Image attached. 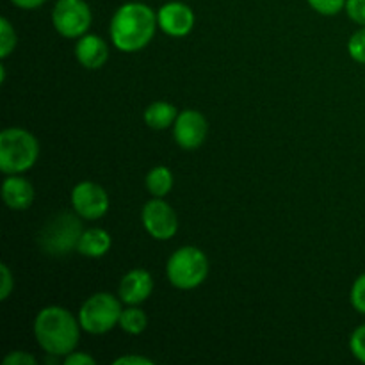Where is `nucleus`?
Segmentation results:
<instances>
[{
	"label": "nucleus",
	"instance_id": "1",
	"mask_svg": "<svg viewBox=\"0 0 365 365\" xmlns=\"http://www.w3.org/2000/svg\"><path fill=\"white\" fill-rule=\"evenodd\" d=\"M157 13L143 2H127L116 9L110 20V39L120 52H139L155 36Z\"/></svg>",
	"mask_w": 365,
	"mask_h": 365
},
{
	"label": "nucleus",
	"instance_id": "2",
	"mask_svg": "<svg viewBox=\"0 0 365 365\" xmlns=\"http://www.w3.org/2000/svg\"><path fill=\"white\" fill-rule=\"evenodd\" d=\"M78 317L59 305L45 307L34 319V337L39 348L52 356H66L75 351L81 339Z\"/></svg>",
	"mask_w": 365,
	"mask_h": 365
},
{
	"label": "nucleus",
	"instance_id": "3",
	"mask_svg": "<svg viewBox=\"0 0 365 365\" xmlns=\"http://www.w3.org/2000/svg\"><path fill=\"white\" fill-rule=\"evenodd\" d=\"M39 157V143L34 134L20 127L0 132V171L4 175H21L31 170Z\"/></svg>",
	"mask_w": 365,
	"mask_h": 365
},
{
	"label": "nucleus",
	"instance_id": "4",
	"mask_svg": "<svg viewBox=\"0 0 365 365\" xmlns=\"http://www.w3.org/2000/svg\"><path fill=\"white\" fill-rule=\"evenodd\" d=\"M209 259L196 246H182L168 259L166 277L173 287L192 291L207 280Z\"/></svg>",
	"mask_w": 365,
	"mask_h": 365
},
{
	"label": "nucleus",
	"instance_id": "5",
	"mask_svg": "<svg viewBox=\"0 0 365 365\" xmlns=\"http://www.w3.org/2000/svg\"><path fill=\"white\" fill-rule=\"evenodd\" d=\"M121 299L110 292H96L82 303L78 310V323L86 334L103 335L120 324Z\"/></svg>",
	"mask_w": 365,
	"mask_h": 365
},
{
	"label": "nucleus",
	"instance_id": "6",
	"mask_svg": "<svg viewBox=\"0 0 365 365\" xmlns=\"http://www.w3.org/2000/svg\"><path fill=\"white\" fill-rule=\"evenodd\" d=\"M82 232L84 230L78 217L71 214H61L43 228L39 242L48 255H66L77 248Z\"/></svg>",
	"mask_w": 365,
	"mask_h": 365
},
{
	"label": "nucleus",
	"instance_id": "7",
	"mask_svg": "<svg viewBox=\"0 0 365 365\" xmlns=\"http://www.w3.org/2000/svg\"><path fill=\"white\" fill-rule=\"evenodd\" d=\"M93 14L86 0H57L52 9V25L63 38L78 39L88 34Z\"/></svg>",
	"mask_w": 365,
	"mask_h": 365
},
{
	"label": "nucleus",
	"instance_id": "8",
	"mask_svg": "<svg viewBox=\"0 0 365 365\" xmlns=\"http://www.w3.org/2000/svg\"><path fill=\"white\" fill-rule=\"evenodd\" d=\"M141 221L150 237L155 241H170L178 232V217L173 207L164 198H153L145 203Z\"/></svg>",
	"mask_w": 365,
	"mask_h": 365
},
{
	"label": "nucleus",
	"instance_id": "9",
	"mask_svg": "<svg viewBox=\"0 0 365 365\" xmlns=\"http://www.w3.org/2000/svg\"><path fill=\"white\" fill-rule=\"evenodd\" d=\"M109 205L110 202L107 191L95 182H78L71 189V207H73L75 214L82 220H100L107 214Z\"/></svg>",
	"mask_w": 365,
	"mask_h": 365
},
{
	"label": "nucleus",
	"instance_id": "10",
	"mask_svg": "<svg viewBox=\"0 0 365 365\" xmlns=\"http://www.w3.org/2000/svg\"><path fill=\"white\" fill-rule=\"evenodd\" d=\"M209 123L200 110L185 109L178 113L173 125V138L182 150H196L205 143Z\"/></svg>",
	"mask_w": 365,
	"mask_h": 365
},
{
	"label": "nucleus",
	"instance_id": "11",
	"mask_svg": "<svg viewBox=\"0 0 365 365\" xmlns=\"http://www.w3.org/2000/svg\"><path fill=\"white\" fill-rule=\"evenodd\" d=\"M159 29L171 38H185L195 27L196 16L184 2H168L157 11Z\"/></svg>",
	"mask_w": 365,
	"mask_h": 365
},
{
	"label": "nucleus",
	"instance_id": "12",
	"mask_svg": "<svg viewBox=\"0 0 365 365\" xmlns=\"http://www.w3.org/2000/svg\"><path fill=\"white\" fill-rule=\"evenodd\" d=\"M153 278L146 269H132L121 278L118 294L125 305H141L152 296Z\"/></svg>",
	"mask_w": 365,
	"mask_h": 365
},
{
	"label": "nucleus",
	"instance_id": "13",
	"mask_svg": "<svg viewBox=\"0 0 365 365\" xmlns=\"http://www.w3.org/2000/svg\"><path fill=\"white\" fill-rule=\"evenodd\" d=\"M75 57L86 70H100L109 59V46L100 36L84 34L75 45Z\"/></svg>",
	"mask_w": 365,
	"mask_h": 365
},
{
	"label": "nucleus",
	"instance_id": "14",
	"mask_svg": "<svg viewBox=\"0 0 365 365\" xmlns=\"http://www.w3.org/2000/svg\"><path fill=\"white\" fill-rule=\"evenodd\" d=\"M2 198L11 210H27L34 202V187L21 175H7L2 182Z\"/></svg>",
	"mask_w": 365,
	"mask_h": 365
},
{
	"label": "nucleus",
	"instance_id": "15",
	"mask_svg": "<svg viewBox=\"0 0 365 365\" xmlns=\"http://www.w3.org/2000/svg\"><path fill=\"white\" fill-rule=\"evenodd\" d=\"M113 246V237L103 228H86L82 232L81 239H78L77 252L81 255L89 257V259H100V257L107 255Z\"/></svg>",
	"mask_w": 365,
	"mask_h": 365
},
{
	"label": "nucleus",
	"instance_id": "16",
	"mask_svg": "<svg viewBox=\"0 0 365 365\" xmlns=\"http://www.w3.org/2000/svg\"><path fill=\"white\" fill-rule=\"evenodd\" d=\"M177 116V107L170 102H164V100L150 103L145 109V123L153 130H166V128L173 127Z\"/></svg>",
	"mask_w": 365,
	"mask_h": 365
},
{
	"label": "nucleus",
	"instance_id": "17",
	"mask_svg": "<svg viewBox=\"0 0 365 365\" xmlns=\"http://www.w3.org/2000/svg\"><path fill=\"white\" fill-rule=\"evenodd\" d=\"M145 185L153 198H166L173 189V173L166 166H155L148 171Z\"/></svg>",
	"mask_w": 365,
	"mask_h": 365
},
{
	"label": "nucleus",
	"instance_id": "18",
	"mask_svg": "<svg viewBox=\"0 0 365 365\" xmlns=\"http://www.w3.org/2000/svg\"><path fill=\"white\" fill-rule=\"evenodd\" d=\"M138 307L139 305H127V309L121 310L120 324L118 327L128 335H141L146 330V327H148V317Z\"/></svg>",
	"mask_w": 365,
	"mask_h": 365
},
{
	"label": "nucleus",
	"instance_id": "19",
	"mask_svg": "<svg viewBox=\"0 0 365 365\" xmlns=\"http://www.w3.org/2000/svg\"><path fill=\"white\" fill-rule=\"evenodd\" d=\"M16 31L7 18H0V59H7L16 48Z\"/></svg>",
	"mask_w": 365,
	"mask_h": 365
},
{
	"label": "nucleus",
	"instance_id": "20",
	"mask_svg": "<svg viewBox=\"0 0 365 365\" xmlns=\"http://www.w3.org/2000/svg\"><path fill=\"white\" fill-rule=\"evenodd\" d=\"M307 2L316 13L323 16H335L342 9H346V0H307Z\"/></svg>",
	"mask_w": 365,
	"mask_h": 365
},
{
	"label": "nucleus",
	"instance_id": "21",
	"mask_svg": "<svg viewBox=\"0 0 365 365\" xmlns=\"http://www.w3.org/2000/svg\"><path fill=\"white\" fill-rule=\"evenodd\" d=\"M348 52L353 61L365 64V27L356 31L348 41Z\"/></svg>",
	"mask_w": 365,
	"mask_h": 365
},
{
	"label": "nucleus",
	"instance_id": "22",
	"mask_svg": "<svg viewBox=\"0 0 365 365\" xmlns=\"http://www.w3.org/2000/svg\"><path fill=\"white\" fill-rule=\"evenodd\" d=\"M349 299H351L353 309L365 316V273L360 274V277L353 282Z\"/></svg>",
	"mask_w": 365,
	"mask_h": 365
},
{
	"label": "nucleus",
	"instance_id": "23",
	"mask_svg": "<svg viewBox=\"0 0 365 365\" xmlns=\"http://www.w3.org/2000/svg\"><path fill=\"white\" fill-rule=\"evenodd\" d=\"M349 349L359 362L365 364V324L356 328L349 337Z\"/></svg>",
	"mask_w": 365,
	"mask_h": 365
},
{
	"label": "nucleus",
	"instance_id": "24",
	"mask_svg": "<svg viewBox=\"0 0 365 365\" xmlns=\"http://www.w3.org/2000/svg\"><path fill=\"white\" fill-rule=\"evenodd\" d=\"M14 291V277L13 271L9 269L7 264L0 266V302H6Z\"/></svg>",
	"mask_w": 365,
	"mask_h": 365
},
{
	"label": "nucleus",
	"instance_id": "25",
	"mask_svg": "<svg viewBox=\"0 0 365 365\" xmlns=\"http://www.w3.org/2000/svg\"><path fill=\"white\" fill-rule=\"evenodd\" d=\"M346 13L355 24L365 27V0H346Z\"/></svg>",
	"mask_w": 365,
	"mask_h": 365
},
{
	"label": "nucleus",
	"instance_id": "26",
	"mask_svg": "<svg viewBox=\"0 0 365 365\" xmlns=\"http://www.w3.org/2000/svg\"><path fill=\"white\" fill-rule=\"evenodd\" d=\"M4 365H38V360H36V356H32L31 353L11 351L9 355L4 359Z\"/></svg>",
	"mask_w": 365,
	"mask_h": 365
},
{
	"label": "nucleus",
	"instance_id": "27",
	"mask_svg": "<svg viewBox=\"0 0 365 365\" xmlns=\"http://www.w3.org/2000/svg\"><path fill=\"white\" fill-rule=\"evenodd\" d=\"M96 360L91 355L82 351H71L64 356V365H95Z\"/></svg>",
	"mask_w": 365,
	"mask_h": 365
},
{
	"label": "nucleus",
	"instance_id": "28",
	"mask_svg": "<svg viewBox=\"0 0 365 365\" xmlns=\"http://www.w3.org/2000/svg\"><path fill=\"white\" fill-rule=\"evenodd\" d=\"M113 364L114 365H153V360L146 359V356H141V355H125L114 360Z\"/></svg>",
	"mask_w": 365,
	"mask_h": 365
},
{
	"label": "nucleus",
	"instance_id": "29",
	"mask_svg": "<svg viewBox=\"0 0 365 365\" xmlns=\"http://www.w3.org/2000/svg\"><path fill=\"white\" fill-rule=\"evenodd\" d=\"M13 6H16L18 9H25V11H32L41 7L46 0H9Z\"/></svg>",
	"mask_w": 365,
	"mask_h": 365
},
{
	"label": "nucleus",
	"instance_id": "30",
	"mask_svg": "<svg viewBox=\"0 0 365 365\" xmlns=\"http://www.w3.org/2000/svg\"><path fill=\"white\" fill-rule=\"evenodd\" d=\"M6 77H7L6 66H4V64H2V66H0V82H2V84H4V82H6Z\"/></svg>",
	"mask_w": 365,
	"mask_h": 365
}]
</instances>
